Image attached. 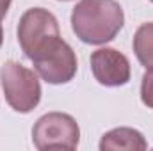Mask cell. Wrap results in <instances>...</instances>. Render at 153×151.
Returning <instances> with one entry per match:
<instances>
[{
    "mask_svg": "<svg viewBox=\"0 0 153 151\" xmlns=\"http://www.w3.org/2000/svg\"><path fill=\"white\" fill-rule=\"evenodd\" d=\"M125 13L116 0H80L71 13V29L87 44H105L119 34Z\"/></svg>",
    "mask_w": 153,
    "mask_h": 151,
    "instance_id": "1",
    "label": "cell"
},
{
    "mask_svg": "<svg viewBox=\"0 0 153 151\" xmlns=\"http://www.w3.org/2000/svg\"><path fill=\"white\" fill-rule=\"evenodd\" d=\"M11 2L13 0H0V20L7 14V11H9V5H11Z\"/></svg>",
    "mask_w": 153,
    "mask_h": 151,
    "instance_id": "10",
    "label": "cell"
},
{
    "mask_svg": "<svg viewBox=\"0 0 153 151\" xmlns=\"http://www.w3.org/2000/svg\"><path fill=\"white\" fill-rule=\"evenodd\" d=\"M141 100L146 107L153 109V66L146 68V73L143 75L141 84Z\"/></svg>",
    "mask_w": 153,
    "mask_h": 151,
    "instance_id": "9",
    "label": "cell"
},
{
    "mask_svg": "<svg viewBox=\"0 0 153 151\" xmlns=\"http://www.w3.org/2000/svg\"><path fill=\"white\" fill-rule=\"evenodd\" d=\"M80 141L76 121L64 112H48L41 115L32 128V142L41 151L75 150Z\"/></svg>",
    "mask_w": 153,
    "mask_h": 151,
    "instance_id": "4",
    "label": "cell"
},
{
    "mask_svg": "<svg viewBox=\"0 0 153 151\" xmlns=\"http://www.w3.org/2000/svg\"><path fill=\"white\" fill-rule=\"evenodd\" d=\"M0 84L5 101L16 112L27 114L34 110L41 100V85L38 75L20 62L7 61L0 68Z\"/></svg>",
    "mask_w": 153,
    "mask_h": 151,
    "instance_id": "2",
    "label": "cell"
},
{
    "mask_svg": "<svg viewBox=\"0 0 153 151\" xmlns=\"http://www.w3.org/2000/svg\"><path fill=\"white\" fill-rule=\"evenodd\" d=\"M57 39H61L59 23L50 11L32 7L23 13L18 23V43L27 59H36Z\"/></svg>",
    "mask_w": 153,
    "mask_h": 151,
    "instance_id": "3",
    "label": "cell"
},
{
    "mask_svg": "<svg viewBox=\"0 0 153 151\" xmlns=\"http://www.w3.org/2000/svg\"><path fill=\"white\" fill-rule=\"evenodd\" d=\"M32 64L38 75L46 84L52 85L68 84L70 80H73L78 68L73 48L62 39H57L48 50H45L41 55L32 59Z\"/></svg>",
    "mask_w": 153,
    "mask_h": 151,
    "instance_id": "5",
    "label": "cell"
},
{
    "mask_svg": "<svg viewBox=\"0 0 153 151\" xmlns=\"http://www.w3.org/2000/svg\"><path fill=\"white\" fill-rule=\"evenodd\" d=\"M134 52L144 68L153 66V21L143 23L134 36Z\"/></svg>",
    "mask_w": 153,
    "mask_h": 151,
    "instance_id": "8",
    "label": "cell"
},
{
    "mask_svg": "<svg viewBox=\"0 0 153 151\" xmlns=\"http://www.w3.org/2000/svg\"><path fill=\"white\" fill-rule=\"evenodd\" d=\"M146 148H148V142H146L144 135L134 128H128V126H119V128L107 132L100 141L102 151H143Z\"/></svg>",
    "mask_w": 153,
    "mask_h": 151,
    "instance_id": "7",
    "label": "cell"
},
{
    "mask_svg": "<svg viewBox=\"0 0 153 151\" xmlns=\"http://www.w3.org/2000/svg\"><path fill=\"white\" fill-rule=\"evenodd\" d=\"M89 62L96 82L105 87H119L130 80V62L114 48H100L93 52Z\"/></svg>",
    "mask_w": 153,
    "mask_h": 151,
    "instance_id": "6",
    "label": "cell"
},
{
    "mask_svg": "<svg viewBox=\"0 0 153 151\" xmlns=\"http://www.w3.org/2000/svg\"><path fill=\"white\" fill-rule=\"evenodd\" d=\"M4 43V30H2V23H0V46Z\"/></svg>",
    "mask_w": 153,
    "mask_h": 151,
    "instance_id": "11",
    "label": "cell"
},
{
    "mask_svg": "<svg viewBox=\"0 0 153 151\" xmlns=\"http://www.w3.org/2000/svg\"><path fill=\"white\" fill-rule=\"evenodd\" d=\"M150 2H153V0H150Z\"/></svg>",
    "mask_w": 153,
    "mask_h": 151,
    "instance_id": "13",
    "label": "cell"
},
{
    "mask_svg": "<svg viewBox=\"0 0 153 151\" xmlns=\"http://www.w3.org/2000/svg\"><path fill=\"white\" fill-rule=\"evenodd\" d=\"M62 2H68V0H62Z\"/></svg>",
    "mask_w": 153,
    "mask_h": 151,
    "instance_id": "12",
    "label": "cell"
}]
</instances>
